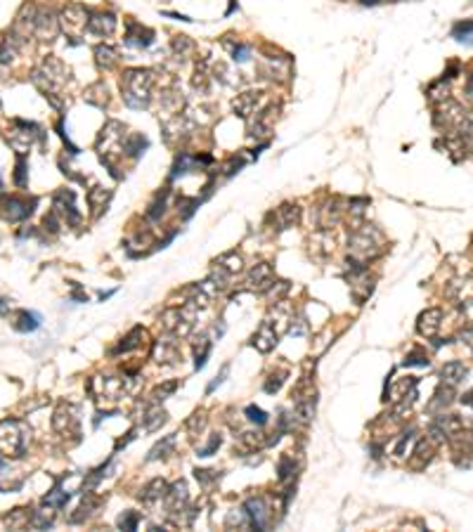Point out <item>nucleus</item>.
Wrapping results in <instances>:
<instances>
[{
  "label": "nucleus",
  "mask_w": 473,
  "mask_h": 532,
  "mask_svg": "<svg viewBox=\"0 0 473 532\" xmlns=\"http://www.w3.org/2000/svg\"><path fill=\"white\" fill-rule=\"evenodd\" d=\"M36 201L31 199H22V196H5L3 199V218L10 220V223H20V220H26L29 215L33 213Z\"/></svg>",
  "instance_id": "nucleus-5"
},
{
  "label": "nucleus",
  "mask_w": 473,
  "mask_h": 532,
  "mask_svg": "<svg viewBox=\"0 0 473 532\" xmlns=\"http://www.w3.org/2000/svg\"><path fill=\"white\" fill-rule=\"evenodd\" d=\"M26 426L17 419L0 421V454L5 459H20L26 450Z\"/></svg>",
  "instance_id": "nucleus-2"
},
{
  "label": "nucleus",
  "mask_w": 473,
  "mask_h": 532,
  "mask_svg": "<svg viewBox=\"0 0 473 532\" xmlns=\"http://www.w3.org/2000/svg\"><path fill=\"white\" fill-rule=\"evenodd\" d=\"M55 208H57V213L67 215L69 223H79V220H81V215H79V211H76V206H74V192H67V189L57 192L55 194Z\"/></svg>",
  "instance_id": "nucleus-10"
},
{
  "label": "nucleus",
  "mask_w": 473,
  "mask_h": 532,
  "mask_svg": "<svg viewBox=\"0 0 473 532\" xmlns=\"http://www.w3.org/2000/svg\"><path fill=\"white\" fill-rule=\"evenodd\" d=\"M125 43L128 45H137V47H147L154 43V33L149 29L140 26V24L130 22L128 24V33H125Z\"/></svg>",
  "instance_id": "nucleus-12"
},
{
  "label": "nucleus",
  "mask_w": 473,
  "mask_h": 532,
  "mask_svg": "<svg viewBox=\"0 0 473 532\" xmlns=\"http://www.w3.org/2000/svg\"><path fill=\"white\" fill-rule=\"evenodd\" d=\"M440 320H442L440 310H426V313L419 318V331H421L424 336H435L440 329Z\"/></svg>",
  "instance_id": "nucleus-14"
},
{
  "label": "nucleus",
  "mask_w": 473,
  "mask_h": 532,
  "mask_svg": "<svg viewBox=\"0 0 473 532\" xmlns=\"http://www.w3.org/2000/svg\"><path fill=\"white\" fill-rule=\"evenodd\" d=\"M152 88H154V74L149 69H130L123 74L121 91L123 100L133 109H145L152 100Z\"/></svg>",
  "instance_id": "nucleus-1"
},
{
  "label": "nucleus",
  "mask_w": 473,
  "mask_h": 532,
  "mask_svg": "<svg viewBox=\"0 0 473 532\" xmlns=\"http://www.w3.org/2000/svg\"><path fill=\"white\" fill-rule=\"evenodd\" d=\"M379 232L374 230V227H362V230H357L355 235H352L350 239V253L355 260H367L372 258V256H376L381 251L379 247Z\"/></svg>",
  "instance_id": "nucleus-3"
},
{
  "label": "nucleus",
  "mask_w": 473,
  "mask_h": 532,
  "mask_svg": "<svg viewBox=\"0 0 473 532\" xmlns=\"http://www.w3.org/2000/svg\"><path fill=\"white\" fill-rule=\"evenodd\" d=\"M55 428L59 430V433H69V426H79V421H76V416H74V412H71L69 407H62V409H57V414H55Z\"/></svg>",
  "instance_id": "nucleus-18"
},
{
  "label": "nucleus",
  "mask_w": 473,
  "mask_h": 532,
  "mask_svg": "<svg viewBox=\"0 0 473 532\" xmlns=\"http://www.w3.org/2000/svg\"><path fill=\"white\" fill-rule=\"evenodd\" d=\"M277 338H279L277 329H274L272 322L267 320V322H263L261 329L256 331V336H254V348H258L261 352H267V350H272L274 345H277Z\"/></svg>",
  "instance_id": "nucleus-8"
},
{
  "label": "nucleus",
  "mask_w": 473,
  "mask_h": 532,
  "mask_svg": "<svg viewBox=\"0 0 473 532\" xmlns=\"http://www.w3.org/2000/svg\"><path fill=\"white\" fill-rule=\"evenodd\" d=\"M24 169H26V166H24V159H20L17 161V178H15V182L20 185V187L24 185Z\"/></svg>",
  "instance_id": "nucleus-26"
},
{
  "label": "nucleus",
  "mask_w": 473,
  "mask_h": 532,
  "mask_svg": "<svg viewBox=\"0 0 473 532\" xmlns=\"http://www.w3.org/2000/svg\"><path fill=\"white\" fill-rule=\"evenodd\" d=\"M464 376H466V367H464V362H459V360L447 362L445 367H442V381H445V384H450V386L462 384Z\"/></svg>",
  "instance_id": "nucleus-15"
},
{
  "label": "nucleus",
  "mask_w": 473,
  "mask_h": 532,
  "mask_svg": "<svg viewBox=\"0 0 473 532\" xmlns=\"http://www.w3.org/2000/svg\"><path fill=\"white\" fill-rule=\"evenodd\" d=\"M107 199H109V192H104L102 187H95L91 192V206L95 211H100V208L107 204Z\"/></svg>",
  "instance_id": "nucleus-21"
},
{
  "label": "nucleus",
  "mask_w": 473,
  "mask_h": 532,
  "mask_svg": "<svg viewBox=\"0 0 473 532\" xmlns=\"http://www.w3.org/2000/svg\"><path fill=\"white\" fill-rule=\"evenodd\" d=\"M247 414H249V419L254 421V423H265L267 421V414L263 409H258V407H247Z\"/></svg>",
  "instance_id": "nucleus-22"
},
{
  "label": "nucleus",
  "mask_w": 473,
  "mask_h": 532,
  "mask_svg": "<svg viewBox=\"0 0 473 532\" xmlns=\"http://www.w3.org/2000/svg\"><path fill=\"white\" fill-rule=\"evenodd\" d=\"M263 104H265V97H263V93H244V95H239V97L235 100V111L242 118H249L251 114L261 111Z\"/></svg>",
  "instance_id": "nucleus-7"
},
{
  "label": "nucleus",
  "mask_w": 473,
  "mask_h": 532,
  "mask_svg": "<svg viewBox=\"0 0 473 532\" xmlns=\"http://www.w3.org/2000/svg\"><path fill=\"white\" fill-rule=\"evenodd\" d=\"M95 55H98V64H100V67H104V69H109V67H114V64L118 62L116 50L109 47V45H100L98 50H95Z\"/></svg>",
  "instance_id": "nucleus-19"
},
{
  "label": "nucleus",
  "mask_w": 473,
  "mask_h": 532,
  "mask_svg": "<svg viewBox=\"0 0 473 532\" xmlns=\"http://www.w3.org/2000/svg\"><path fill=\"white\" fill-rule=\"evenodd\" d=\"M88 10L83 8V5H67L62 12V17H59V26H62V31L71 36V38H79V36L88 29Z\"/></svg>",
  "instance_id": "nucleus-4"
},
{
  "label": "nucleus",
  "mask_w": 473,
  "mask_h": 532,
  "mask_svg": "<svg viewBox=\"0 0 473 532\" xmlns=\"http://www.w3.org/2000/svg\"><path fill=\"white\" fill-rule=\"evenodd\" d=\"M31 130H36V125L26 123V121H15V130H12V135H8V140L20 154L29 152V147H31V142L36 137V133H31Z\"/></svg>",
  "instance_id": "nucleus-6"
},
{
  "label": "nucleus",
  "mask_w": 473,
  "mask_h": 532,
  "mask_svg": "<svg viewBox=\"0 0 473 532\" xmlns=\"http://www.w3.org/2000/svg\"><path fill=\"white\" fill-rule=\"evenodd\" d=\"M364 5H376V3H381V0H362Z\"/></svg>",
  "instance_id": "nucleus-27"
},
{
  "label": "nucleus",
  "mask_w": 473,
  "mask_h": 532,
  "mask_svg": "<svg viewBox=\"0 0 473 532\" xmlns=\"http://www.w3.org/2000/svg\"><path fill=\"white\" fill-rule=\"evenodd\" d=\"M31 518H33V513L29 509H15L5 516V525H8L10 530H22L31 523Z\"/></svg>",
  "instance_id": "nucleus-16"
},
{
  "label": "nucleus",
  "mask_w": 473,
  "mask_h": 532,
  "mask_svg": "<svg viewBox=\"0 0 473 532\" xmlns=\"http://www.w3.org/2000/svg\"><path fill=\"white\" fill-rule=\"evenodd\" d=\"M36 327H38V315H33V313H20V324H17V329H20V331H33Z\"/></svg>",
  "instance_id": "nucleus-20"
},
{
  "label": "nucleus",
  "mask_w": 473,
  "mask_h": 532,
  "mask_svg": "<svg viewBox=\"0 0 473 532\" xmlns=\"http://www.w3.org/2000/svg\"><path fill=\"white\" fill-rule=\"evenodd\" d=\"M232 55H235V59H237V62H247V59H249V55H251V50H249L247 45H237V47H235V52H232Z\"/></svg>",
  "instance_id": "nucleus-24"
},
{
  "label": "nucleus",
  "mask_w": 473,
  "mask_h": 532,
  "mask_svg": "<svg viewBox=\"0 0 473 532\" xmlns=\"http://www.w3.org/2000/svg\"><path fill=\"white\" fill-rule=\"evenodd\" d=\"M405 364H407V367H412V364H419V367H426L428 360H424V357H419V355H410V357L405 360Z\"/></svg>",
  "instance_id": "nucleus-25"
},
{
  "label": "nucleus",
  "mask_w": 473,
  "mask_h": 532,
  "mask_svg": "<svg viewBox=\"0 0 473 532\" xmlns=\"http://www.w3.org/2000/svg\"><path fill=\"white\" fill-rule=\"evenodd\" d=\"M114 29H116V19H114V15H91V19H88V31L95 33V36H111Z\"/></svg>",
  "instance_id": "nucleus-9"
},
{
  "label": "nucleus",
  "mask_w": 473,
  "mask_h": 532,
  "mask_svg": "<svg viewBox=\"0 0 473 532\" xmlns=\"http://www.w3.org/2000/svg\"><path fill=\"white\" fill-rule=\"evenodd\" d=\"M118 525H121V528L133 530L135 525H137V513H125V516H121V521H118Z\"/></svg>",
  "instance_id": "nucleus-23"
},
{
  "label": "nucleus",
  "mask_w": 473,
  "mask_h": 532,
  "mask_svg": "<svg viewBox=\"0 0 473 532\" xmlns=\"http://www.w3.org/2000/svg\"><path fill=\"white\" fill-rule=\"evenodd\" d=\"M274 284V277H272V270L267 263H258V265L251 270L249 274V286H254V289H270V286Z\"/></svg>",
  "instance_id": "nucleus-11"
},
{
  "label": "nucleus",
  "mask_w": 473,
  "mask_h": 532,
  "mask_svg": "<svg viewBox=\"0 0 473 532\" xmlns=\"http://www.w3.org/2000/svg\"><path fill=\"white\" fill-rule=\"evenodd\" d=\"M244 509H247L244 513H247V516L251 518V523H254L256 528H265V523H267V504H265V499H261V497L249 499Z\"/></svg>",
  "instance_id": "nucleus-13"
},
{
  "label": "nucleus",
  "mask_w": 473,
  "mask_h": 532,
  "mask_svg": "<svg viewBox=\"0 0 473 532\" xmlns=\"http://www.w3.org/2000/svg\"><path fill=\"white\" fill-rule=\"evenodd\" d=\"M452 38L459 40V43H464V45H473V22L471 19H464V22L454 24Z\"/></svg>",
  "instance_id": "nucleus-17"
},
{
  "label": "nucleus",
  "mask_w": 473,
  "mask_h": 532,
  "mask_svg": "<svg viewBox=\"0 0 473 532\" xmlns=\"http://www.w3.org/2000/svg\"><path fill=\"white\" fill-rule=\"evenodd\" d=\"M0 187H3V185H0Z\"/></svg>",
  "instance_id": "nucleus-28"
}]
</instances>
